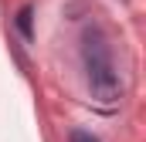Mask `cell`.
Instances as JSON below:
<instances>
[{
	"label": "cell",
	"mask_w": 146,
	"mask_h": 142,
	"mask_svg": "<svg viewBox=\"0 0 146 142\" xmlns=\"http://www.w3.org/2000/svg\"><path fill=\"white\" fill-rule=\"evenodd\" d=\"M68 142H99L92 132H85V129H72L68 132Z\"/></svg>",
	"instance_id": "3"
},
{
	"label": "cell",
	"mask_w": 146,
	"mask_h": 142,
	"mask_svg": "<svg viewBox=\"0 0 146 142\" xmlns=\"http://www.w3.org/2000/svg\"><path fill=\"white\" fill-rule=\"evenodd\" d=\"M31 17H34V7H31V3H24V7L17 10V31L24 34V41H31V37H34V27H31Z\"/></svg>",
	"instance_id": "2"
},
{
	"label": "cell",
	"mask_w": 146,
	"mask_h": 142,
	"mask_svg": "<svg viewBox=\"0 0 146 142\" xmlns=\"http://www.w3.org/2000/svg\"><path fill=\"white\" fill-rule=\"evenodd\" d=\"M82 61H85V78H88V91L99 105H115L122 98V85L112 64V47L99 31H88L82 37Z\"/></svg>",
	"instance_id": "1"
}]
</instances>
